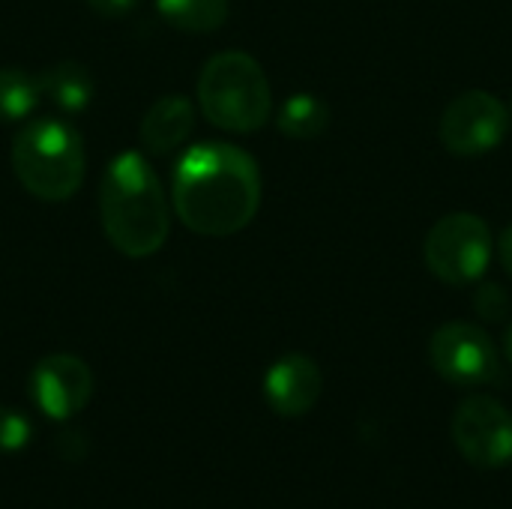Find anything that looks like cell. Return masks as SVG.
Segmentation results:
<instances>
[{
  "mask_svg": "<svg viewBox=\"0 0 512 509\" xmlns=\"http://www.w3.org/2000/svg\"><path fill=\"white\" fill-rule=\"evenodd\" d=\"M171 201L189 231L231 237L261 207L258 162L234 144H198L177 162Z\"/></svg>",
  "mask_w": 512,
  "mask_h": 509,
  "instance_id": "1",
  "label": "cell"
},
{
  "mask_svg": "<svg viewBox=\"0 0 512 509\" xmlns=\"http://www.w3.org/2000/svg\"><path fill=\"white\" fill-rule=\"evenodd\" d=\"M105 237L126 258H150L168 240V198L153 165L129 150L108 162L99 183Z\"/></svg>",
  "mask_w": 512,
  "mask_h": 509,
  "instance_id": "2",
  "label": "cell"
},
{
  "mask_svg": "<svg viewBox=\"0 0 512 509\" xmlns=\"http://www.w3.org/2000/svg\"><path fill=\"white\" fill-rule=\"evenodd\" d=\"M12 171L33 198L69 201L84 180L81 135L54 117L21 126L12 141Z\"/></svg>",
  "mask_w": 512,
  "mask_h": 509,
  "instance_id": "3",
  "label": "cell"
},
{
  "mask_svg": "<svg viewBox=\"0 0 512 509\" xmlns=\"http://www.w3.org/2000/svg\"><path fill=\"white\" fill-rule=\"evenodd\" d=\"M198 102L213 126L240 135L258 132L273 111L270 81L261 63L246 51H222L204 63Z\"/></svg>",
  "mask_w": 512,
  "mask_h": 509,
  "instance_id": "4",
  "label": "cell"
},
{
  "mask_svg": "<svg viewBox=\"0 0 512 509\" xmlns=\"http://www.w3.org/2000/svg\"><path fill=\"white\" fill-rule=\"evenodd\" d=\"M492 228L477 213H450L432 225L423 243L429 270L447 285L477 282L492 261Z\"/></svg>",
  "mask_w": 512,
  "mask_h": 509,
  "instance_id": "5",
  "label": "cell"
},
{
  "mask_svg": "<svg viewBox=\"0 0 512 509\" xmlns=\"http://www.w3.org/2000/svg\"><path fill=\"white\" fill-rule=\"evenodd\" d=\"M510 108L486 90L459 93L441 114V144L456 156H483L510 132Z\"/></svg>",
  "mask_w": 512,
  "mask_h": 509,
  "instance_id": "6",
  "label": "cell"
},
{
  "mask_svg": "<svg viewBox=\"0 0 512 509\" xmlns=\"http://www.w3.org/2000/svg\"><path fill=\"white\" fill-rule=\"evenodd\" d=\"M435 372L456 387H477L495 381L501 363L492 336L468 321H453L435 330L429 342Z\"/></svg>",
  "mask_w": 512,
  "mask_h": 509,
  "instance_id": "7",
  "label": "cell"
},
{
  "mask_svg": "<svg viewBox=\"0 0 512 509\" xmlns=\"http://www.w3.org/2000/svg\"><path fill=\"white\" fill-rule=\"evenodd\" d=\"M453 441L474 468H504L512 462V414L489 396H471L453 414Z\"/></svg>",
  "mask_w": 512,
  "mask_h": 509,
  "instance_id": "8",
  "label": "cell"
},
{
  "mask_svg": "<svg viewBox=\"0 0 512 509\" xmlns=\"http://www.w3.org/2000/svg\"><path fill=\"white\" fill-rule=\"evenodd\" d=\"M30 393L42 414L51 420H69L87 408L93 396V372L81 357L51 354L36 363L30 375Z\"/></svg>",
  "mask_w": 512,
  "mask_h": 509,
  "instance_id": "9",
  "label": "cell"
},
{
  "mask_svg": "<svg viewBox=\"0 0 512 509\" xmlns=\"http://www.w3.org/2000/svg\"><path fill=\"white\" fill-rule=\"evenodd\" d=\"M321 390V369L306 354H285L264 375L267 405L282 417H303L306 411H312L321 399Z\"/></svg>",
  "mask_w": 512,
  "mask_h": 509,
  "instance_id": "10",
  "label": "cell"
},
{
  "mask_svg": "<svg viewBox=\"0 0 512 509\" xmlns=\"http://www.w3.org/2000/svg\"><path fill=\"white\" fill-rule=\"evenodd\" d=\"M195 126V105L183 93L159 96L141 120V144L153 156L177 150Z\"/></svg>",
  "mask_w": 512,
  "mask_h": 509,
  "instance_id": "11",
  "label": "cell"
},
{
  "mask_svg": "<svg viewBox=\"0 0 512 509\" xmlns=\"http://www.w3.org/2000/svg\"><path fill=\"white\" fill-rule=\"evenodd\" d=\"M39 90L54 108H60L66 114H78L90 105L96 84H93V75L84 63L60 60L39 75Z\"/></svg>",
  "mask_w": 512,
  "mask_h": 509,
  "instance_id": "12",
  "label": "cell"
},
{
  "mask_svg": "<svg viewBox=\"0 0 512 509\" xmlns=\"http://www.w3.org/2000/svg\"><path fill=\"white\" fill-rule=\"evenodd\" d=\"M330 126V105L315 93H294L279 108V129L294 141H309L324 135Z\"/></svg>",
  "mask_w": 512,
  "mask_h": 509,
  "instance_id": "13",
  "label": "cell"
},
{
  "mask_svg": "<svg viewBox=\"0 0 512 509\" xmlns=\"http://www.w3.org/2000/svg\"><path fill=\"white\" fill-rule=\"evenodd\" d=\"M159 15L177 30L189 33H213L228 21V0H156Z\"/></svg>",
  "mask_w": 512,
  "mask_h": 509,
  "instance_id": "14",
  "label": "cell"
},
{
  "mask_svg": "<svg viewBox=\"0 0 512 509\" xmlns=\"http://www.w3.org/2000/svg\"><path fill=\"white\" fill-rule=\"evenodd\" d=\"M39 99V78L24 69H0V123L27 120Z\"/></svg>",
  "mask_w": 512,
  "mask_h": 509,
  "instance_id": "15",
  "label": "cell"
},
{
  "mask_svg": "<svg viewBox=\"0 0 512 509\" xmlns=\"http://www.w3.org/2000/svg\"><path fill=\"white\" fill-rule=\"evenodd\" d=\"M30 441V423L12 408H0V453H18Z\"/></svg>",
  "mask_w": 512,
  "mask_h": 509,
  "instance_id": "16",
  "label": "cell"
},
{
  "mask_svg": "<svg viewBox=\"0 0 512 509\" xmlns=\"http://www.w3.org/2000/svg\"><path fill=\"white\" fill-rule=\"evenodd\" d=\"M474 309L486 321H504L510 315V294L501 285H483L474 297Z\"/></svg>",
  "mask_w": 512,
  "mask_h": 509,
  "instance_id": "17",
  "label": "cell"
},
{
  "mask_svg": "<svg viewBox=\"0 0 512 509\" xmlns=\"http://www.w3.org/2000/svg\"><path fill=\"white\" fill-rule=\"evenodd\" d=\"M84 3L102 18H123L138 6V0H84Z\"/></svg>",
  "mask_w": 512,
  "mask_h": 509,
  "instance_id": "18",
  "label": "cell"
},
{
  "mask_svg": "<svg viewBox=\"0 0 512 509\" xmlns=\"http://www.w3.org/2000/svg\"><path fill=\"white\" fill-rule=\"evenodd\" d=\"M498 252H501V264H504V270L512 276V225L504 231V237H501V243H498Z\"/></svg>",
  "mask_w": 512,
  "mask_h": 509,
  "instance_id": "19",
  "label": "cell"
},
{
  "mask_svg": "<svg viewBox=\"0 0 512 509\" xmlns=\"http://www.w3.org/2000/svg\"><path fill=\"white\" fill-rule=\"evenodd\" d=\"M504 351H507V360L512 363V327L507 330V339H504Z\"/></svg>",
  "mask_w": 512,
  "mask_h": 509,
  "instance_id": "20",
  "label": "cell"
},
{
  "mask_svg": "<svg viewBox=\"0 0 512 509\" xmlns=\"http://www.w3.org/2000/svg\"><path fill=\"white\" fill-rule=\"evenodd\" d=\"M510 114H512V108H510Z\"/></svg>",
  "mask_w": 512,
  "mask_h": 509,
  "instance_id": "21",
  "label": "cell"
}]
</instances>
